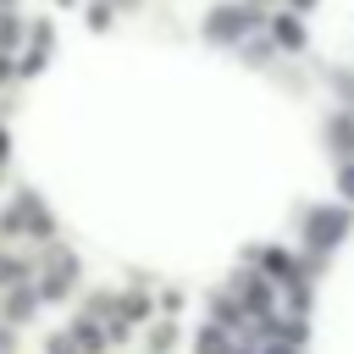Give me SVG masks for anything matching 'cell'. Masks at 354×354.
<instances>
[{
    "label": "cell",
    "mask_w": 354,
    "mask_h": 354,
    "mask_svg": "<svg viewBox=\"0 0 354 354\" xmlns=\"http://www.w3.org/2000/svg\"><path fill=\"white\" fill-rule=\"evenodd\" d=\"M348 232V210H310V249L321 254L326 243H337Z\"/></svg>",
    "instance_id": "cell-1"
},
{
    "label": "cell",
    "mask_w": 354,
    "mask_h": 354,
    "mask_svg": "<svg viewBox=\"0 0 354 354\" xmlns=\"http://www.w3.org/2000/svg\"><path fill=\"white\" fill-rule=\"evenodd\" d=\"M6 227H11V232H17V227H28V232H39V238H44V232H50V216H44V205L28 194V199H17V205L6 210Z\"/></svg>",
    "instance_id": "cell-2"
},
{
    "label": "cell",
    "mask_w": 354,
    "mask_h": 354,
    "mask_svg": "<svg viewBox=\"0 0 354 354\" xmlns=\"http://www.w3.org/2000/svg\"><path fill=\"white\" fill-rule=\"evenodd\" d=\"M243 22H249V11H243V6H221V11H210L205 33H210L216 44H227V39H238V33H243Z\"/></svg>",
    "instance_id": "cell-3"
},
{
    "label": "cell",
    "mask_w": 354,
    "mask_h": 354,
    "mask_svg": "<svg viewBox=\"0 0 354 354\" xmlns=\"http://www.w3.org/2000/svg\"><path fill=\"white\" fill-rule=\"evenodd\" d=\"M271 33H277V44H282V50H304V28H299L293 17H277V28H271Z\"/></svg>",
    "instance_id": "cell-4"
},
{
    "label": "cell",
    "mask_w": 354,
    "mask_h": 354,
    "mask_svg": "<svg viewBox=\"0 0 354 354\" xmlns=\"http://www.w3.org/2000/svg\"><path fill=\"white\" fill-rule=\"evenodd\" d=\"M266 271H271V277H293V260H288L282 249H266Z\"/></svg>",
    "instance_id": "cell-5"
},
{
    "label": "cell",
    "mask_w": 354,
    "mask_h": 354,
    "mask_svg": "<svg viewBox=\"0 0 354 354\" xmlns=\"http://www.w3.org/2000/svg\"><path fill=\"white\" fill-rule=\"evenodd\" d=\"M6 310H11V321H28V315H33V293H28V288H22V293H11V304H6Z\"/></svg>",
    "instance_id": "cell-6"
},
{
    "label": "cell",
    "mask_w": 354,
    "mask_h": 354,
    "mask_svg": "<svg viewBox=\"0 0 354 354\" xmlns=\"http://www.w3.org/2000/svg\"><path fill=\"white\" fill-rule=\"evenodd\" d=\"M332 144L348 155V149H354V122H332Z\"/></svg>",
    "instance_id": "cell-7"
},
{
    "label": "cell",
    "mask_w": 354,
    "mask_h": 354,
    "mask_svg": "<svg viewBox=\"0 0 354 354\" xmlns=\"http://www.w3.org/2000/svg\"><path fill=\"white\" fill-rule=\"evenodd\" d=\"M221 348H227V337H221L216 326H205V332H199V354H221Z\"/></svg>",
    "instance_id": "cell-8"
},
{
    "label": "cell",
    "mask_w": 354,
    "mask_h": 354,
    "mask_svg": "<svg viewBox=\"0 0 354 354\" xmlns=\"http://www.w3.org/2000/svg\"><path fill=\"white\" fill-rule=\"evenodd\" d=\"M50 354H77V337H66V332H61V337H50Z\"/></svg>",
    "instance_id": "cell-9"
},
{
    "label": "cell",
    "mask_w": 354,
    "mask_h": 354,
    "mask_svg": "<svg viewBox=\"0 0 354 354\" xmlns=\"http://www.w3.org/2000/svg\"><path fill=\"white\" fill-rule=\"evenodd\" d=\"M17 271H22V266H17V260H0V282H11V277H17Z\"/></svg>",
    "instance_id": "cell-10"
},
{
    "label": "cell",
    "mask_w": 354,
    "mask_h": 354,
    "mask_svg": "<svg viewBox=\"0 0 354 354\" xmlns=\"http://www.w3.org/2000/svg\"><path fill=\"white\" fill-rule=\"evenodd\" d=\"M343 194H348V199H354V166H348V171H343Z\"/></svg>",
    "instance_id": "cell-11"
},
{
    "label": "cell",
    "mask_w": 354,
    "mask_h": 354,
    "mask_svg": "<svg viewBox=\"0 0 354 354\" xmlns=\"http://www.w3.org/2000/svg\"><path fill=\"white\" fill-rule=\"evenodd\" d=\"M266 354H293V348H288V343H271V348H266Z\"/></svg>",
    "instance_id": "cell-12"
},
{
    "label": "cell",
    "mask_w": 354,
    "mask_h": 354,
    "mask_svg": "<svg viewBox=\"0 0 354 354\" xmlns=\"http://www.w3.org/2000/svg\"><path fill=\"white\" fill-rule=\"evenodd\" d=\"M0 155H6V133H0Z\"/></svg>",
    "instance_id": "cell-13"
},
{
    "label": "cell",
    "mask_w": 354,
    "mask_h": 354,
    "mask_svg": "<svg viewBox=\"0 0 354 354\" xmlns=\"http://www.w3.org/2000/svg\"><path fill=\"white\" fill-rule=\"evenodd\" d=\"M293 6H315V0H293Z\"/></svg>",
    "instance_id": "cell-14"
},
{
    "label": "cell",
    "mask_w": 354,
    "mask_h": 354,
    "mask_svg": "<svg viewBox=\"0 0 354 354\" xmlns=\"http://www.w3.org/2000/svg\"><path fill=\"white\" fill-rule=\"evenodd\" d=\"M0 77H6V61H0Z\"/></svg>",
    "instance_id": "cell-15"
}]
</instances>
